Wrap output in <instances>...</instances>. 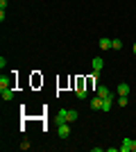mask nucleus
Returning a JSON list of instances; mask_svg holds the SVG:
<instances>
[{"mask_svg": "<svg viewBox=\"0 0 136 152\" xmlns=\"http://www.w3.org/2000/svg\"><path fill=\"white\" fill-rule=\"evenodd\" d=\"M71 136V127L68 123H59V139H68Z\"/></svg>", "mask_w": 136, "mask_h": 152, "instance_id": "f257e3e1", "label": "nucleus"}, {"mask_svg": "<svg viewBox=\"0 0 136 152\" xmlns=\"http://www.w3.org/2000/svg\"><path fill=\"white\" fill-rule=\"evenodd\" d=\"M91 66H93V73H100V70H102V66H104L102 57H93V61H91Z\"/></svg>", "mask_w": 136, "mask_h": 152, "instance_id": "f03ea898", "label": "nucleus"}, {"mask_svg": "<svg viewBox=\"0 0 136 152\" xmlns=\"http://www.w3.org/2000/svg\"><path fill=\"white\" fill-rule=\"evenodd\" d=\"M95 95H100V98L104 100V98H109V95H111V91L107 89L104 84H100V86H97V91H95Z\"/></svg>", "mask_w": 136, "mask_h": 152, "instance_id": "7ed1b4c3", "label": "nucleus"}, {"mask_svg": "<svg viewBox=\"0 0 136 152\" xmlns=\"http://www.w3.org/2000/svg\"><path fill=\"white\" fill-rule=\"evenodd\" d=\"M75 93H77V98H82V100L86 98V89H84V82H82V80H77V89H75Z\"/></svg>", "mask_w": 136, "mask_h": 152, "instance_id": "20e7f679", "label": "nucleus"}, {"mask_svg": "<svg viewBox=\"0 0 136 152\" xmlns=\"http://www.w3.org/2000/svg\"><path fill=\"white\" fill-rule=\"evenodd\" d=\"M91 109H97V111H102V98L95 95L93 100H91Z\"/></svg>", "mask_w": 136, "mask_h": 152, "instance_id": "39448f33", "label": "nucleus"}, {"mask_svg": "<svg viewBox=\"0 0 136 152\" xmlns=\"http://www.w3.org/2000/svg\"><path fill=\"white\" fill-rule=\"evenodd\" d=\"M97 43H100V50H109V48H111V39L109 37H102Z\"/></svg>", "mask_w": 136, "mask_h": 152, "instance_id": "423d86ee", "label": "nucleus"}, {"mask_svg": "<svg viewBox=\"0 0 136 152\" xmlns=\"http://www.w3.org/2000/svg\"><path fill=\"white\" fill-rule=\"evenodd\" d=\"M111 104H113V95H109V98H104L102 100V111H109Z\"/></svg>", "mask_w": 136, "mask_h": 152, "instance_id": "0eeeda50", "label": "nucleus"}, {"mask_svg": "<svg viewBox=\"0 0 136 152\" xmlns=\"http://www.w3.org/2000/svg\"><path fill=\"white\" fill-rule=\"evenodd\" d=\"M118 95H129V84H118Z\"/></svg>", "mask_w": 136, "mask_h": 152, "instance_id": "6e6552de", "label": "nucleus"}, {"mask_svg": "<svg viewBox=\"0 0 136 152\" xmlns=\"http://www.w3.org/2000/svg\"><path fill=\"white\" fill-rule=\"evenodd\" d=\"M2 89H12V82H9V77H5V75L0 77V91Z\"/></svg>", "mask_w": 136, "mask_h": 152, "instance_id": "1a4fd4ad", "label": "nucleus"}, {"mask_svg": "<svg viewBox=\"0 0 136 152\" xmlns=\"http://www.w3.org/2000/svg\"><path fill=\"white\" fill-rule=\"evenodd\" d=\"M66 121H68V123L77 121V111H75V109H68V111H66Z\"/></svg>", "mask_w": 136, "mask_h": 152, "instance_id": "9d476101", "label": "nucleus"}, {"mask_svg": "<svg viewBox=\"0 0 136 152\" xmlns=\"http://www.w3.org/2000/svg\"><path fill=\"white\" fill-rule=\"evenodd\" d=\"M0 95H2V100H12V98H14V91L12 89H2V91H0Z\"/></svg>", "mask_w": 136, "mask_h": 152, "instance_id": "9b49d317", "label": "nucleus"}, {"mask_svg": "<svg viewBox=\"0 0 136 152\" xmlns=\"http://www.w3.org/2000/svg\"><path fill=\"white\" fill-rule=\"evenodd\" d=\"M66 111H68V109H59V114H57V123H68V121H66Z\"/></svg>", "mask_w": 136, "mask_h": 152, "instance_id": "f8f14e48", "label": "nucleus"}, {"mask_svg": "<svg viewBox=\"0 0 136 152\" xmlns=\"http://www.w3.org/2000/svg\"><path fill=\"white\" fill-rule=\"evenodd\" d=\"M120 150H123V152H129L132 150V139H125L123 145H120Z\"/></svg>", "mask_w": 136, "mask_h": 152, "instance_id": "ddd939ff", "label": "nucleus"}, {"mask_svg": "<svg viewBox=\"0 0 136 152\" xmlns=\"http://www.w3.org/2000/svg\"><path fill=\"white\" fill-rule=\"evenodd\" d=\"M111 48H113V50H120V48H123V41H120V39H111Z\"/></svg>", "mask_w": 136, "mask_h": 152, "instance_id": "4468645a", "label": "nucleus"}, {"mask_svg": "<svg viewBox=\"0 0 136 152\" xmlns=\"http://www.w3.org/2000/svg\"><path fill=\"white\" fill-rule=\"evenodd\" d=\"M118 104H120V107H127V95H120V98H118Z\"/></svg>", "mask_w": 136, "mask_h": 152, "instance_id": "2eb2a0df", "label": "nucleus"}, {"mask_svg": "<svg viewBox=\"0 0 136 152\" xmlns=\"http://www.w3.org/2000/svg\"><path fill=\"white\" fill-rule=\"evenodd\" d=\"M27 148H30V141L23 139V143H20V150H27Z\"/></svg>", "mask_w": 136, "mask_h": 152, "instance_id": "dca6fc26", "label": "nucleus"}, {"mask_svg": "<svg viewBox=\"0 0 136 152\" xmlns=\"http://www.w3.org/2000/svg\"><path fill=\"white\" fill-rule=\"evenodd\" d=\"M132 150H134V152H136V141H132Z\"/></svg>", "mask_w": 136, "mask_h": 152, "instance_id": "f3484780", "label": "nucleus"}, {"mask_svg": "<svg viewBox=\"0 0 136 152\" xmlns=\"http://www.w3.org/2000/svg\"><path fill=\"white\" fill-rule=\"evenodd\" d=\"M132 50H134V55H136V43H134V48H132Z\"/></svg>", "mask_w": 136, "mask_h": 152, "instance_id": "a211bd4d", "label": "nucleus"}]
</instances>
